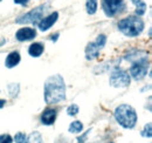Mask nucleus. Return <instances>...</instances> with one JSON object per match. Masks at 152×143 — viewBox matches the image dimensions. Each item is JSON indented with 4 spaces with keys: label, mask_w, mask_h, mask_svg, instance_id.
I'll list each match as a JSON object with an SVG mask.
<instances>
[{
    "label": "nucleus",
    "mask_w": 152,
    "mask_h": 143,
    "mask_svg": "<svg viewBox=\"0 0 152 143\" xmlns=\"http://www.w3.org/2000/svg\"><path fill=\"white\" fill-rule=\"evenodd\" d=\"M89 131H90V130L86 131V134H83L81 137H78V139H77V141H78V142L77 143H84V140H86V137H87V135H88V133H89Z\"/></svg>",
    "instance_id": "5701e85b"
},
{
    "label": "nucleus",
    "mask_w": 152,
    "mask_h": 143,
    "mask_svg": "<svg viewBox=\"0 0 152 143\" xmlns=\"http://www.w3.org/2000/svg\"><path fill=\"white\" fill-rule=\"evenodd\" d=\"M97 0H87V2H86V8H87V12H88V14H90V15H93V14H95L96 11H97Z\"/></svg>",
    "instance_id": "2eb2a0df"
},
{
    "label": "nucleus",
    "mask_w": 152,
    "mask_h": 143,
    "mask_svg": "<svg viewBox=\"0 0 152 143\" xmlns=\"http://www.w3.org/2000/svg\"><path fill=\"white\" fill-rule=\"evenodd\" d=\"M26 139H27V136H26L23 133H18V134H15V136H14L15 143H25L26 142Z\"/></svg>",
    "instance_id": "aec40b11"
},
{
    "label": "nucleus",
    "mask_w": 152,
    "mask_h": 143,
    "mask_svg": "<svg viewBox=\"0 0 152 143\" xmlns=\"http://www.w3.org/2000/svg\"><path fill=\"white\" fill-rule=\"evenodd\" d=\"M47 5H41L37 8L29 11L28 13L23 14L17 20V24H38L39 20L43 18V14L47 10Z\"/></svg>",
    "instance_id": "20e7f679"
},
{
    "label": "nucleus",
    "mask_w": 152,
    "mask_h": 143,
    "mask_svg": "<svg viewBox=\"0 0 152 143\" xmlns=\"http://www.w3.org/2000/svg\"><path fill=\"white\" fill-rule=\"evenodd\" d=\"M133 4L136 5V14L138 15V17H140V15H143V14H145V12H146V4L143 1V0H132Z\"/></svg>",
    "instance_id": "4468645a"
},
{
    "label": "nucleus",
    "mask_w": 152,
    "mask_h": 143,
    "mask_svg": "<svg viewBox=\"0 0 152 143\" xmlns=\"http://www.w3.org/2000/svg\"><path fill=\"white\" fill-rule=\"evenodd\" d=\"M5 103H6V101L5 100H0V108H2L5 106Z\"/></svg>",
    "instance_id": "393cba45"
},
{
    "label": "nucleus",
    "mask_w": 152,
    "mask_h": 143,
    "mask_svg": "<svg viewBox=\"0 0 152 143\" xmlns=\"http://www.w3.org/2000/svg\"><path fill=\"white\" fill-rule=\"evenodd\" d=\"M82 129H83V125L80 121H74V122H72L70 125H69V133H73V134L81 133Z\"/></svg>",
    "instance_id": "f3484780"
},
{
    "label": "nucleus",
    "mask_w": 152,
    "mask_h": 143,
    "mask_svg": "<svg viewBox=\"0 0 152 143\" xmlns=\"http://www.w3.org/2000/svg\"><path fill=\"white\" fill-rule=\"evenodd\" d=\"M102 7L107 17H114L123 10L124 1L123 0H103Z\"/></svg>",
    "instance_id": "423d86ee"
},
{
    "label": "nucleus",
    "mask_w": 152,
    "mask_h": 143,
    "mask_svg": "<svg viewBox=\"0 0 152 143\" xmlns=\"http://www.w3.org/2000/svg\"><path fill=\"white\" fill-rule=\"evenodd\" d=\"M77 113H78V106L77 105H72L67 109V114L69 116H75Z\"/></svg>",
    "instance_id": "6ab92c4d"
},
{
    "label": "nucleus",
    "mask_w": 152,
    "mask_h": 143,
    "mask_svg": "<svg viewBox=\"0 0 152 143\" xmlns=\"http://www.w3.org/2000/svg\"><path fill=\"white\" fill-rule=\"evenodd\" d=\"M57 19H58V13H57V12H53V13H52V14H49L48 17L42 18L40 21H39L38 22L39 28H40L42 32H45V31L49 29V28H50V27L56 22Z\"/></svg>",
    "instance_id": "6e6552de"
},
{
    "label": "nucleus",
    "mask_w": 152,
    "mask_h": 143,
    "mask_svg": "<svg viewBox=\"0 0 152 143\" xmlns=\"http://www.w3.org/2000/svg\"><path fill=\"white\" fill-rule=\"evenodd\" d=\"M116 121L125 129H131L137 122V113L129 105H121L115 110Z\"/></svg>",
    "instance_id": "f03ea898"
},
{
    "label": "nucleus",
    "mask_w": 152,
    "mask_h": 143,
    "mask_svg": "<svg viewBox=\"0 0 152 143\" xmlns=\"http://www.w3.org/2000/svg\"><path fill=\"white\" fill-rule=\"evenodd\" d=\"M148 73V60H139V61H134L130 68V76L134 79L136 81L142 80Z\"/></svg>",
    "instance_id": "0eeeda50"
},
{
    "label": "nucleus",
    "mask_w": 152,
    "mask_h": 143,
    "mask_svg": "<svg viewBox=\"0 0 152 143\" xmlns=\"http://www.w3.org/2000/svg\"><path fill=\"white\" fill-rule=\"evenodd\" d=\"M25 143H42L41 134H40L39 131H34V133H32V134L26 139V142Z\"/></svg>",
    "instance_id": "dca6fc26"
},
{
    "label": "nucleus",
    "mask_w": 152,
    "mask_h": 143,
    "mask_svg": "<svg viewBox=\"0 0 152 143\" xmlns=\"http://www.w3.org/2000/svg\"><path fill=\"white\" fill-rule=\"evenodd\" d=\"M142 135L144 137H151L152 133H151V123H148V125L144 127V130L142 133Z\"/></svg>",
    "instance_id": "4be33fe9"
},
{
    "label": "nucleus",
    "mask_w": 152,
    "mask_h": 143,
    "mask_svg": "<svg viewBox=\"0 0 152 143\" xmlns=\"http://www.w3.org/2000/svg\"><path fill=\"white\" fill-rule=\"evenodd\" d=\"M118 29L126 36L139 35L144 29V21L138 17H128L118 22Z\"/></svg>",
    "instance_id": "7ed1b4c3"
},
{
    "label": "nucleus",
    "mask_w": 152,
    "mask_h": 143,
    "mask_svg": "<svg viewBox=\"0 0 152 143\" xmlns=\"http://www.w3.org/2000/svg\"><path fill=\"white\" fill-rule=\"evenodd\" d=\"M0 143H13V139L8 134L0 135Z\"/></svg>",
    "instance_id": "412c9836"
},
{
    "label": "nucleus",
    "mask_w": 152,
    "mask_h": 143,
    "mask_svg": "<svg viewBox=\"0 0 152 143\" xmlns=\"http://www.w3.org/2000/svg\"><path fill=\"white\" fill-rule=\"evenodd\" d=\"M28 53H29V55H32L34 57H38V56H40L41 54L43 53V46L41 43H39V42H35V43L29 46Z\"/></svg>",
    "instance_id": "ddd939ff"
},
{
    "label": "nucleus",
    "mask_w": 152,
    "mask_h": 143,
    "mask_svg": "<svg viewBox=\"0 0 152 143\" xmlns=\"http://www.w3.org/2000/svg\"><path fill=\"white\" fill-rule=\"evenodd\" d=\"M29 0H14V4H18V5H27Z\"/></svg>",
    "instance_id": "b1692460"
},
{
    "label": "nucleus",
    "mask_w": 152,
    "mask_h": 143,
    "mask_svg": "<svg viewBox=\"0 0 152 143\" xmlns=\"http://www.w3.org/2000/svg\"><path fill=\"white\" fill-rule=\"evenodd\" d=\"M0 1H1V0H0Z\"/></svg>",
    "instance_id": "a878e982"
},
{
    "label": "nucleus",
    "mask_w": 152,
    "mask_h": 143,
    "mask_svg": "<svg viewBox=\"0 0 152 143\" xmlns=\"http://www.w3.org/2000/svg\"><path fill=\"white\" fill-rule=\"evenodd\" d=\"M35 35H37V31L34 28L25 27V28H20L17 32L15 38L18 41H28V40H32L33 38H35Z\"/></svg>",
    "instance_id": "1a4fd4ad"
},
{
    "label": "nucleus",
    "mask_w": 152,
    "mask_h": 143,
    "mask_svg": "<svg viewBox=\"0 0 152 143\" xmlns=\"http://www.w3.org/2000/svg\"><path fill=\"white\" fill-rule=\"evenodd\" d=\"M66 99V85L61 75H53L45 82V101L48 105H55Z\"/></svg>",
    "instance_id": "f257e3e1"
},
{
    "label": "nucleus",
    "mask_w": 152,
    "mask_h": 143,
    "mask_svg": "<svg viewBox=\"0 0 152 143\" xmlns=\"http://www.w3.org/2000/svg\"><path fill=\"white\" fill-rule=\"evenodd\" d=\"M19 62H20V54L18 52H12V53H10L7 55L6 61H5V65H6L7 68H13Z\"/></svg>",
    "instance_id": "f8f14e48"
},
{
    "label": "nucleus",
    "mask_w": 152,
    "mask_h": 143,
    "mask_svg": "<svg viewBox=\"0 0 152 143\" xmlns=\"http://www.w3.org/2000/svg\"><path fill=\"white\" fill-rule=\"evenodd\" d=\"M105 42H107V36L104 35V34H99V35L97 36V39H96V45H97L99 48H103L104 45H105Z\"/></svg>",
    "instance_id": "a211bd4d"
},
{
    "label": "nucleus",
    "mask_w": 152,
    "mask_h": 143,
    "mask_svg": "<svg viewBox=\"0 0 152 143\" xmlns=\"http://www.w3.org/2000/svg\"><path fill=\"white\" fill-rule=\"evenodd\" d=\"M99 47L96 45V42H90V43H88L87 45V47H86V57L88 59V60H93V59H95L98 56V54H99Z\"/></svg>",
    "instance_id": "9b49d317"
},
{
    "label": "nucleus",
    "mask_w": 152,
    "mask_h": 143,
    "mask_svg": "<svg viewBox=\"0 0 152 143\" xmlns=\"http://www.w3.org/2000/svg\"><path fill=\"white\" fill-rule=\"evenodd\" d=\"M110 85L113 87H128L130 85V75L123 69H116L110 75Z\"/></svg>",
    "instance_id": "39448f33"
},
{
    "label": "nucleus",
    "mask_w": 152,
    "mask_h": 143,
    "mask_svg": "<svg viewBox=\"0 0 152 143\" xmlns=\"http://www.w3.org/2000/svg\"><path fill=\"white\" fill-rule=\"evenodd\" d=\"M56 109H53V108H47L43 110L42 115H41V122L42 125H52L54 123L55 119H56Z\"/></svg>",
    "instance_id": "9d476101"
}]
</instances>
